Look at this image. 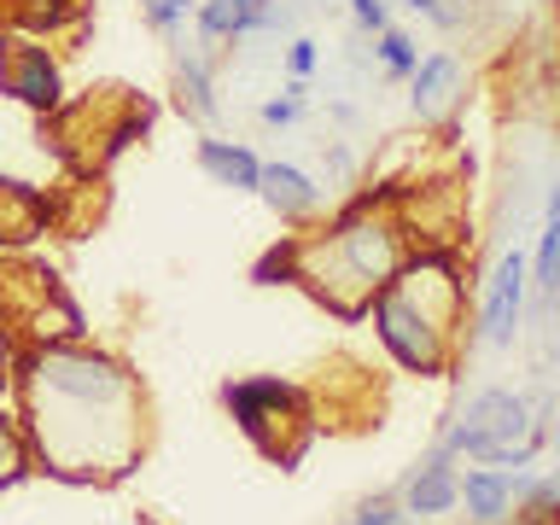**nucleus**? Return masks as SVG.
Instances as JSON below:
<instances>
[{
  "instance_id": "obj_3",
  "label": "nucleus",
  "mask_w": 560,
  "mask_h": 525,
  "mask_svg": "<svg viewBox=\"0 0 560 525\" xmlns=\"http://www.w3.org/2000/svg\"><path fill=\"white\" fill-rule=\"evenodd\" d=\"M455 462H479V467H532L549 450V420L537 415L532 397L508 392V385H485L467 397V409L444 420L438 432Z\"/></svg>"
},
{
  "instance_id": "obj_17",
  "label": "nucleus",
  "mask_w": 560,
  "mask_h": 525,
  "mask_svg": "<svg viewBox=\"0 0 560 525\" xmlns=\"http://www.w3.org/2000/svg\"><path fill=\"white\" fill-rule=\"evenodd\" d=\"M245 12H252V0H199L192 7V30H199V47H234L245 42Z\"/></svg>"
},
{
  "instance_id": "obj_33",
  "label": "nucleus",
  "mask_w": 560,
  "mask_h": 525,
  "mask_svg": "<svg viewBox=\"0 0 560 525\" xmlns=\"http://www.w3.org/2000/svg\"><path fill=\"white\" fill-rule=\"evenodd\" d=\"M555 485H560V467H555Z\"/></svg>"
},
{
  "instance_id": "obj_21",
  "label": "nucleus",
  "mask_w": 560,
  "mask_h": 525,
  "mask_svg": "<svg viewBox=\"0 0 560 525\" xmlns=\"http://www.w3.org/2000/svg\"><path fill=\"white\" fill-rule=\"evenodd\" d=\"M415 18H427L432 30H444V35H455V30H467V18H472V0H402Z\"/></svg>"
},
{
  "instance_id": "obj_20",
  "label": "nucleus",
  "mask_w": 560,
  "mask_h": 525,
  "mask_svg": "<svg viewBox=\"0 0 560 525\" xmlns=\"http://www.w3.org/2000/svg\"><path fill=\"white\" fill-rule=\"evenodd\" d=\"M30 462H35V450H30V432L18 427L12 415H0V490H12L18 479L30 472Z\"/></svg>"
},
{
  "instance_id": "obj_26",
  "label": "nucleus",
  "mask_w": 560,
  "mask_h": 525,
  "mask_svg": "<svg viewBox=\"0 0 560 525\" xmlns=\"http://www.w3.org/2000/svg\"><path fill=\"white\" fill-rule=\"evenodd\" d=\"M350 24L374 42L380 30H392V0H350Z\"/></svg>"
},
{
  "instance_id": "obj_18",
  "label": "nucleus",
  "mask_w": 560,
  "mask_h": 525,
  "mask_svg": "<svg viewBox=\"0 0 560 525\" xmlns=\"http://www.w3.org/2000/svg\"><path fill=\"white\" fill-rule=\"evenodd\" d=\"M532 304L537 315H549L560 304V222H542L537 252H532Z\"/></svg>"
},
{
  "instance_id": "obj_25",
  "label": "nucleus",
  "mask_w": 560,
  "mask_h": 525,
  "mask_svg": "<svg viewBox=\"0 0 560 525\" xmlns=\"http://www.w3.org/2000/svg\"><path fill=\"white\" fill-rule=\"evenodd\" d=\"M315 70H322V42H315V35H292L287 42V77H315Z\"/></svg>"
},
{
  "instance_id": "obj_13",
  "label": "nucleus",
  "mask_w": 560,
  "mask_h": 525,
  "mask_svg": "<svg viewBox=\"0 0 560 525\" xmlns=\"http://www.w3.org/2000/svg\"><path fill=\"white\" fill-rule=\"evenodd\" d=\"M257 199L275 210L287 228H310L315 217H322V205H327V187L315 182L310 170H298V164H262V182H257Z\"/></svg>"
},
{
  "instance_id": "obj_24",
  "label": "nucleus",
  "mask_w": 560,
  "mask_h": 525,
  "mask_svg": "<svg viewBox=\"0 0 560 525\" xmlns=\"http://www.w3.org/2000/svg\"><path fill=\"white\" fill-rule=\"evenodd\" d=\"M252 280H257V287H280V280H287V287H292V234L280 240V245H269V252L257 257Z\"/></svg>"
},
{
  "instance_id": "obj_28",
  "label": "nucleus",
  "mask_w": 560,
  "mask_h": 525,
  "mask_svg": "<svg viewBox=\"0 0 560 525\" xmlns=\"http://www.w3.org/2000/svg\"><path fill=\"white\" fill-rule=\"evenodd\" d=\"M12 374H18V345H12V327H0V392H7Z\"/></svg>"
},
{
  "instance_id": "obj_16",
  "label": "nucleus",
  "mask_w": 560,
  "mask_h": 525,
  "mask_svg": "<svg viewBox=\"0 0 560 525\" xmlns=\"http://www.w3.org/2000/svg\"><path fill=\"white\" fill-rule=\"evenodd\" d=\"M192 158H199V170L210 175L217 187H234V192H257L262 182V158L252 147H240V140H222V135H199V147H192Z\"/></svg>"
},
{
  "instance_id": "obj_5",
  "label": "nucleus",
  "mask_w": 560,
  "mask_h": 525,
  "mask_svg": "<svg viewBox=\"0 0 560 525\" xmlns=\"http://www.w3.org/2000/svg\"><path fill=\"white\" fill-rule=\"evenodd\" d=\"M59 117L88 122V140H77L65 158H70L82 175H100L112 158H122L140 135L152 129V100L129 94V88H88L82 100H65V105H59Z\"/></svg>"
},
{
  "instance_id": "obj_22",
  "label": "nucleus",
  "mask_w": 560,
  "mask_h": 525,
  "mask_svg": "<svg viewBox=\"0 0 560 525\" xmlns=\"http://www.w3.org/2000/svg\"><path fill=\"white\" fill-rule=\"evenodd\" d=\"M192 7H199V0H140V18H147L152 35H170V42H175V30L187 24Z\"/></svg>"
},
{
  "instance_id": "obj_34",
  "label": "nucleus",
  "mask_w": 560,
  "mask_h": 525,
  "mask_svg": "<svg viewBox=\"0 0 560 525\" xmlns=\"http://www.w3.org/2000/svg\"><path fill=\"white\" fill-rule=\"evenodd\" d=\"M514 525H532V520H514Z\"/></svg>"
},
{
  "instance_id": "obj_19",
  "label": "nucleus",
  "mask_w": 560,
  "mask_h": 525,
  "mask_svg": "<svg viewBox=\"0 0 560 525\" xmlns=\"http://www.w3.org/2000/svg\"><path fill=\"white\" fill-rule=\"evenodd\" d=\"M374 59H380V70H385V77H392V82H409L415 77V65H420V42H415V35L409 30H380L374 35Z\"/></svg>"
},
{
  "instance_id": "obj_9",
  "label": "nucleus",
  "mask_w": 560,
  "mask_h": 525,
  "mask_svg": "<svg viewBox=\"0 0 560 525\" xmlns=\"http://www.w3.org/2000/svg\"><path fill=\"white\" fill-rule=\"evenodd\" d=\"M0 94L30 105V112L52 117L65 105V77L59 59H52L47 42H30V35H0Z\"/></svg>"
},
{
  "instance_id": "obj_6",
  "label": "nucleus",
  "mask_w": 560,
  "mask_h": 525,
  "mask_svg": "<svg viewBox=\"0 0 560 525\" xmlns=\"http://www.w3.org/2000/svg\"><path fill=\"white\" fill-rule=\"evenodd\" d=\"M368 322H374V339H380L385 357H392L402 374H420V380H444V374H455V362H462V350H467L462 339L438 332L427 315H415L392 287L374 298Z\"/></svg>"
},
{
  "instance_id": "obj_15",
  "label": "nucleus",
  "mask_w": 560,
  "mask_h": 525,
  "mask_svg": "<svg viewBox=\"0 0 560 525\" xmlns=\"http://www.w3.org/2000/svg\"><path fill=\"white\" fill-rule=\"evenodd\" d=\"M52 222V199L42 187L0 175V245H30L35 234H47Z\"/></svg>"
},
{
  "instance_id": "obj_31",
  "label": "nucleus",
  "mask_w": 560,
  "mask_h": 525,
  "mask_svg": "<svg viewBox=\"0 0 560 525\" xmlns=\"http://www.w3.org/2000/svg\"><path fill=\"white\" fill-rule=\"evenodd\" d=\"M555 30H560V0H555Z\"/></svg>"
},
{
  "instance_id": "obj_1",
  "label": "nucleus",
  "mask_w": 560,
  "mask_h": 525,
  "mask_svg": "<svg viewBox=\"0 0 560 525\" xmlns=\"http://www.w3.org/2000/svg\"><path fill=\"white\" fill-rule=\"evenodd\" d=\"M18 397L35 462L59 479H122L147 450V392L94 345L52 339L24 350Z\"/></svg>"
},
{
  "instance_id": "obj_12",
  "label": "nucleus",
  "mask_w": 560,
  "mask_h": 525,
  "mask_svg": "<svg viewBox=\"0 0 560 525\" xmlns=\"http://www.w3.org/2000/svg\"><path fill=\"white\" fill-rule=\"evenodd\" d=\"M462 88H467L462 52H450V47L420 52V65H415V77H409V105H415V117H420V122H444L455 105H462Z\"/></svg>"
},
{
  "instance_id": "obj_7",
  "label": "nucleus",
  "mask_w": 560,
  "mask_h": 525,
  "mask_svg": "<svg viewBox=\"0 0 560 525\" xmlns=\"http://www.w3.org/2000/svg\"><path fill=\"white\" fill-rule=\"evenodd\" d=\"M525 310H532V252L525 245H508L497 257V269L485 275V298L479 315H472V345L485 350H514Z\"/></svg>"
},
{
  "instance_id": "obj_23",
  "label": "nucleus",
  "mask_w": 560,
  "mask_h": 525,
  "mask_svg": "<svg viewBox=\"0 0 560 525\" xmlns=\"http://www.w3.org/2000/svg\"><path fill=\"white\" fill-rule=\"evenodd\" d=\"M350 525H409V514H402V502L392 490V497H362L350 508Z\"/></svg>"
},
{
  "instance_id": "obj_32",
  "label": "nucleus",
  "mask_w": 560,
  "mask_h": 525,
  "mask_svg": "<svg viewBox=\"0 0 560 525\" xmlns=\"http://www.w3.org/2000/svg\"><path fill=\"white\" fill-rule=\"evenodd\" d=\"M409 525H438V520H409Z\"/></svg>"
},
{
  "instance_id": "obj_11",
  "label": "nucleus",
  "mask_w": 560,
  "mask_h": 525,
  "mask_svg": "<svg viewBox=\"0 0 560 525\" xmlns=\"http://www.w3.org/2000/svg\"><path fill=\"white\" fill-rule=\"evenodd\" d=\"M525 485H532V467H479V462H467V472H462L467 525H514Z\"/></svg>"
},
{
  "instance_id": "obj_27",
  "label": "nucleus",
  "mask_w": 560,
  "mask_h": 525,
  "mask_svg": "<svg viewBox=\"0 0 560 525\" xmlns=\"http://www.w3.org/2000/svg\"><path fill=\"white\" fill-rule=\"evenodd\" d=\"M322 170L332 175V182H350V175H357V152L345 147V140H322Z\"/></svg>"
},
{
  "instance_id": "obj_35",
  "label": "nucleus",
  "mask_w": 560,
  "mask_h": 525,
  "mask_svg": "<svg viewBox=\"0 0 560 525\" xmlns=\"http://www.w3.org/2000/svg\"><path fill=\"white\" fill-rule=\"evenodd\" d=\"M555 525H560V520H555Z\"/></svg>"
},
{
  "instance_id": "obj_8",
  "label": "nucleus",
  "mask_w": 560,
  "mask_h": 525,
  "mask_svg": "<svg viewBox=\"0 0 560 525\" xmlns=\"http://www.w3.org/2000/svg\"><path fill=\"white\" fill-rule=\"evenodd\" d=\"M47 310L77 315V304L59 292V280L42 262H0V327L12 332H35L42 345H52L59 332L47 327Z\"/></svg>"
},
{
  "instance_id": "obj_29",
  "label": "nucleus",
  "mask_w": 560,
  "mask_h": 525,
  "mask_svg": "<svg viewBox=\"0 0 560 525\" xmlns=\"http://www.w3.org/2000/svg\"><path fill=\"white\" fill-rule=\"evenodd\" d=\"M542 222H560V182L549 187V199H542Z\"/></svg>"
},
{
  "instance_id": "obj_4",
  "label": "nucleus",
  "mask_w": 560,
  "mask_h": 525,
  "mask_svg": "<svg viewBox=\"0 0 560 525\" xmlns=\"http://www.w3.org/2000/svg\"><path fill=\"white\" fill-rule=\"evenodd\" d=\"M222 402H228V415H234V427L252 438L275 467H298V462H304V450L315 438V415H310V397L298 392L292 380H275V374L228 380Z\"/></svg>"
},
{
  "instance_id": "obj_10",
  "label": "nucleus",
  "mask_w": 560,
  "mask_h": 525,
  "mask_svg": "<svg viewBox=\"0 0 560 525\" xmlns=\"http://www.w3.org/2000/svg\"><path fill=\"white\" fill-rule=\"evenodd\" d=\"M397 502H402V514H409V520H444V514H455V508H462V462H455L444 444H432L409 467V479L397 485Z\"/></svg>"
},
{
  "instance_id": "obj_30",
  "label": "nucleus",
  "mask_w": 560,
  "mask_h": 525,
  "mask_svg": "<svg viewBox=\"0 0 560 525\" xmlns=\"http://www.w3.org/2000/svg\"><path fill=\"white\" fill-rule=\"evenodd\" d=\"M549 450L560 455V420H555V427H549Z\"/></svg>"
},
{
  "instance_id": "obj_14",
  "label": "nucleus",
  "mask_w": 560,
  "mask_h": 525,
  "mask_svg": "<svg viewBox=\"0 0 560 525\" xmlns=\"http://www.w3.org/2000/svg\"><path fill=\"white\" fill-rule=\"evenodd\" d=\"M170 70H175V105L192 117V122H217L222 100H217V65H210V47L199 42H175L170 52Z\"/></svg>"
},
{
  "instance_id": "obj_2",
  "label": "nucleus",
  "mask_w": 560,
  "mask_h": 525,
  "mask_svg": "<svg viewBox=\"0 0 560 525\" xmlns=\"http://www.w3.org/2000/svg\"><path fill=\"white\" fill-rule=\"evenodd\" d=\"M409 252L415 234L397 210V192H362L332 222L292 234V287H304L339 322H362Z\"/></svg>"
}]
</instances>
